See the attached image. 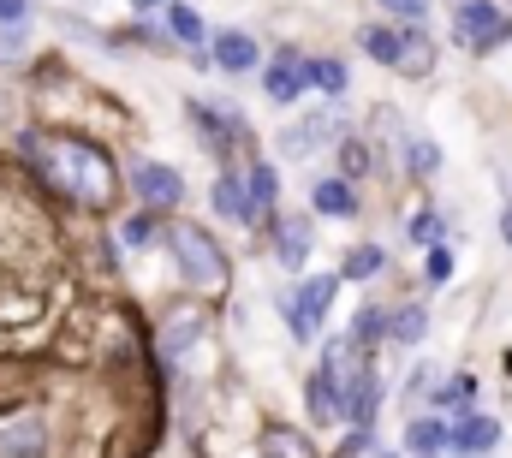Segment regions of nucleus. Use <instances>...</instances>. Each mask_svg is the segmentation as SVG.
I'll return each instance as SVG.
<instances>
[{
  "instance_id": "f257e3e1",
  "label": "nucleus",
  "mask_w": 512,
  "mask_h": 458,
  "mask_svg": "<svg viewBox=\"0 0 512 458\" xmlns=\"http://www.w3.org/2000/svg\"><path fill=\"white\" fill-rule=\"evenodd\" d=\"M24 155L42 173V185L60 191L66 203H78V209H114L120 173H114V161H108L102 143L72 137V131H24Z\"/></svg>"
},
{
  "instance_id": "f03ea898",
  "label": "nucleus",
  "mask_w": 512,
  "mask_h": 458,
  "mask_svg": "<svg viewBox=\"0 0 512 458\" xmlns=\"http://www.w3.org/2000/svg\"><path fill=\"white\" fill-rule=\"evenodd\" d=\"M173 256H179V274H185L191 292H221L227 286V256L203 227H191V221L173 227Z\"/></svg>"
},
{
  "instance_id": "7ed1b4c3",
  "label": "nucleus",
  "mask_w": 512,
  "mask_h": 458,
  "mask_svg": "<svg viewBox=\"0 0 512 458\" xmlns=\"http://www.w3.org/2000/svg\"><path fill=\"white\" fill-rule=\"evenodd\" d=\"M334 292H340V274H310L292 298H280V310H286V322H292L298 340H316L322 316L334 310Z\"/></svg>"
},
{
  "instance_id": "20e7f679",
  "label": "nucleus",
  "mask_w": 512,
  "mask_h": 458,
  "mask_svg": "<svg viewBox=\"0 0 512 458\" xmlns=\"http://www.w3.org/2000/svg\"><path fill=\"white\" fill-rule=\"evenodd\" d=\"M507 36H512V18L495 12V0H465V6L453 12V42H465L471 54H489V48H501Z\"/></svg>"
},
{
  "instance_id": "39448f33",
  "label": "nucleus",
  "mask_w": 512,
  "mask_h": 458,
  "mask_svg": "<svg viewBox=\"0 0 512 458\" xmlns=\"http://www.w3.org/2000/svg\"><path fill=\"white\" fill-rule=\"evenodd\" d=\"M131 185H137V197H143L149 209H173V203H185V173H173L167 161H137Z\"/></svg>"
},
{
  "instance_id": "423d86ee",
  "label": "nucleus",
  "mask_w": 512,
  "mask_h": 458,
  "mask_svg": "<svg viewBox=\"0 0 512 458\" xmlns=\"http://www.w3.org/2000/svg\"><path fill=\"white\" fill-rule=\"evenodd\" d=\"M262 90H268L280 108H292V102L310 90V60H304V54H280V60L262 72Z\"/></svg>"
},
{
  "instance_id": "0eeeda50",
  "label": "nucleus",
  "mask_w": 512,
  "mask_h": 458,
  "mask_svg": "<svg viewBox=\"0 0 512 458\" xmlns=\"http://www.w3.org/2000/svg\"><path fill=\"white\" fill-rule=\"evenodd\" d=\"M328 137H340V119H334V114H310V119H298V125H286V131H280V155L304 161V155H316Z\"/></svg>"
},
{
  "instance_id": "6e6552de",
  "label": "nucleus",
  "mask_w": 512,
  "mask_h": 458,
  "mask_svg": "<svg viewBox=\"0 0 512 458\" xmlns=\"http://www.w3.org/2000/svg\"><path fill=\"white\" fill-rule=\"evenodd\" d=\"M495 441H501V423L495 417H465L459 429H447V453H459V458L495 453Z\"/></svg>"
},
{
  "instance_id": "1a4fd4ad",
  "label": "nucleus",
  "mask_w": 512,
  "mask_h": 458,
  "mask_svg": "<svg viewBox=\"0 0 512 458\" xmlns=\"http://www.w3.org/2000/svg\"><path fill=\"white\" fill-rule=\"evenodd\" d=\"M274 262L280 268H304L310 262V221L304 215H280L274 221Z\"/></svg>"
},
{
  "instance_id": "9d476101",
  "label": "nucleus",
  "mask_w": 512,
  "mask_h": 458,
  "mask_svg": "<svg viewBox=\"0 0 512 458\" xmlns=\"http://www.w3.org/2000/svg\"><path fill=\"white\" fill-rule=\"evenodd\" d=\"M185 108H191L197 131H203V137H209L215 149H233V143L245 137V119H239V114H221L215 102H185Z\"/></svg>"
},
{
  "instance_id": "9b49d317",
  "label": "nucleus",
  "mask_w": 512,
  "mask_h": 458,
  "mask_svg": "<svg viewBox=\"0 0 512 458\" xmlns=\"http://www.w3.org/2000/svg\"><path fill=\"white\" fill-rule=\"evenodd\" d=\"M48 435H42V417H18V423H0V458H42Z\"/></svg>"
},
{
  "instance_id": "f8f14e48",
  "label": "nucleus",
  "mask_w": 512,
  "mask_h": 458,
  "mask_svg": "<svg viewBox=\"0 0 512 458\" xmlns=\"http://www.w3.org/2000/svg\"><path fill=\"white\" fill-rule=\"evenodd\" d=\"M382 411V381H376V369L364 363L358 369V381H352V393H346V417L358 423V429H370V417Z\"/></svg>"
},
{
  "instance_id": "ddd939ff",
  "label": "nucleus",
  "mask_w": 512,
  "mask_h": 458,
  "mask_svg": "<svg viewBox=\"0 0 512 458\" xmlns=\"http://www.w3.org/2000/svg\"><path fill=\"white\" fill-rule=\"evenodd\" d=\"M215 209L251 227V221H256V203H251V179H239V173H221V179H215Z\"/></svg>"
},
{
  "instance_id": "4468645a",
  "label": "nucleus",
  "mask_w": 512,
  "mask_h": 458,
  "mask_svg": "<svg viewBox=\"0 0 512 458\" xmlns=\"http://www.w3.org/2000/svg\"><path fill=\"white\" fill-rule=\"evenodd\" d=\"M215 66H221V72H251L256 66V36L251 30H221V36H215Z\"/></svg>"
},
{
  "instance_id": "2eb2a0df",
  "label": "nucleus",
  "mask_w": 512,
  "mask_h": 458,
  "mask_svg": "<svg viewBox=\"0 0 512 458\" xmlns=\"http://www.w3.org/2000/svg\"><path fill=\"white\" fill-rule=\"evenodd\" d=\"M310 203H316V215H334V221H352L358 215V197H352L346 179H316L310 185Z\"/></svg>"
},
{
  "instance_id": "dca6fc26",
  "label": "nucleus",
  "mask_w": 512,
  "mask_h": 458,
  "mask_svg": "<svg viewBox=\"0 0 512 458\" xmlns=\"http://www.w3.org/2000/svg\"><path fill=\"white\" fill-rule=\"evenodd\" d=\"M203 334H209V322H203V316H173V322H167V334H161V345H167V357H173V363H185V357H197Z\"/></svg>"
},
{
  "instance_id": "f3484780",
  "label": "nucleus",
  "mask_w": 512,
  "mask_h": 458,
  "mask_svg": "<svg viewBox=\"0 0 512 458\" xmlns=\"http://www.w3.org/2000/svg\"><path fill=\"white\" fill-rule=\"evenodd\" d=\"M435 66V42L423 36V30H399V66L393 72H405V78H423Z\"/></svg>"
},
{
  "instance_id": "a211bd4d",
  "label": "nucleus",
  "mask_w": 512,
  "mask_h": 458,
  "mask_svg": "<svg viewBox=\"0 0 512 458\" xmlns=\"http://www.w3.org/2000/svg\"><path fill=\"white\" fill-rule=\"evenodd\" d=\"M441 447H447V429H441L435 417H417V423L405 429V453L411 458H435Z\"/></svg>"
},
{
  "instance_id": "6ab92c4d",
  "label": "nucleus",
  "mask_w": 512,
  "mask_h": 458,
  "mask_svg": "<svg viewBox=\"0 0 512 458\" xmlns=\"http://www.w3.org/2000/svg\"><path fill=\"white\" fill-rule=\"evenodd\" d=\"M387 334H393V345H423V334H429V310H423V304H405V310L387 322Z\"/></svg>"
},
{
  "instance_id": "aec40b11",
  "label": "nucleus",
  "mask_w": 512,
  "mask_h": 458,
  "mask_svg": "<svg viewBox=\"0 0 512 458\" xmlns=\"http://www.w3.org/2000/svg\"><path fill=\"white\" fill-rule=\"evenodd\" d=\"M358 42H364V54H370V60L399 66V30H387V24H364V30H358Z\"/></svg>"
},
{
  "instance_id": "412c9836",
  "label": "nucleus",
  "mask_w": 512,
  "mask_h": 458,
  "mask_svg": "<svg viewBox=\"0 0 512 458\" xmlns=\"http://www.w3.org/2000/svg\"><path fill=\"white\" fill-rule=\"evenodd\" d=\"M262 458H322V453H316L298 429H274V435L262 441Z\"/></svg>"
},
{
  "instance_id": "4be33fe9",
  "label": "nucleus",
  "mask_w": 512,
  "mask_h": 458,
  "mask_svg": "<svg viewBox=\"0 0 512 458\" xmlns=\"http://www.w3.org/2000/svg\"><path fill=\"white\" fill-rule=\"evenodd\" d=\"M310 84H316L322 96H340V90H346V66H340V60H310Z\"/></svg>"
},
{
  "instance_id": "5701e85b",
  "label": "nucleus",
  "mask_w": 512,
  "mask_h": 458,
  "mask_svg": "<svg viewBox=\"0 0 512 458\" xmlns=\"http://www.w3.org/2000/svg\"><path fill=\"white\" fill-rule=\"evenodd\" d=\"M382 250H376V244H358V250H352V256H346V280H370V274H382Z\"/></svg>"
},
{
  "instance_id": "b1692460",
  "label": "nucleus",
  "mask_w": 512,
  "mask_h": 458,
  "mask_svg": "<svg viewBox=\"0 0 512 458\" xmlns=\"http://www.w3.org/2000/svg\"><path fill=\"white\" fill-rule=\"evenodd\" d=\"M167 24H173V36H179V42H203V36H209V30H203V18H197L191 6H167Z\"/></svg>"
},
{
  "instance_id": "393cba45",
  "label": "nucleus",
  "mask_w": 512,
  "mask_h": 458,
  "mask_svg": "<svg viewBox=\"0 0 512 458\" xmlns=\"http://www.w3.org/2000/svg\"><path fill=\"white\" fill-rule=\"evenodd\" d=\"M405 155H411V173H417V179H429V173L441 167V149H435L429 137H411V143H405Z\"/></svg>"
},
{
  "instance_id": "a878e982",
  "label": "nucleus",
  "mask_w": 512,
  "mask_h": 458,
  "mask_svg": "<svg viewBox=\"0 0 512 458\" xmlns=\"http://www.w3.org/2000/svg\"><path fill=\"white\" fill-rule=\"evenodd\" d=\"M251 203H256V221L274 209V167H251Z\"/></svg>"
},
{
  "instance_id": "bb28decb",
  "label": "nucleus",
  "mask_w": 512,
  "mask_h": 458,
  "mask_svg": "<svg viewBox=\"0 0 512 458\" xmlns=\"http://www.w3.org/2000/svg\"><path fill=\"white\" fill-rule=\"evenodd\" d=\"M435 399H441V405H453V411H465V405L477 399V381H471V375H453V381H447Z\"/></svg>"
},
{
  "instance_id": "cd10ccee",
  "label": "nucleus",
  "mask_w": 512,
  "mask_h": 458,
  "mask_svg": "<svg viewBox=\"0 0 512 458\" xmlns=\"http://www.w3.org/2000/svg\"><path fill=\"white\" fill-rule=\"evenodd\" d=\"M387 322H382V310H358V322H352V345H358V351H364V345L376 340V334H382Z\"/></svg>"
},
{
  "instance_id": "c85d7f7f",
  "label": "nucleus",
  "mask_w": 512,
  "mask_h": 458,
  "mask_svg": "<svg viewBox=\"0 0 512 458\" xmlns=\"http://www.w3.org/2000/svg\"><path fill=\"white\" fill-rule=\"evenodd\" d=\"M149 238H155V221L149 215H131L126 227H120V244H131V250H143Z\"/></svg>"
},
{
  "instance_id": "c756f323",
  "label": "nucleus",
  "mask_w": 512,
  "mask_h": 458,
  "mask_svg": "<svg viewBox=\"0 0 512 458\" xmlns=\"http://www.w3.org/2000/svg\"><path fill=\"white\" fill-rule=\"evenodd\" d=\"M340 167H346V179L370 173V149H364V143H340Z\"/></svg>"
},
{
  "instance_id": "7c9ffc66",
  "label": "nucleus",
  "mask_w": 512,
  "mask_h": 458,
  "mask_svg": "<svg viewBox=\"0 0 512 458\" xmlns=\"http://www.w3.org/2000/svg\"><path fill=\"white\" fill-rule=\"evenodd\" d=\"M453 274V250L447 244H429V280H447Z\"/></svg>"
},
{
  "instance_id": "2f4dec72",
  "label": "nucleus",
  "mask_w": 512,
  "mask_h": 458,
  "mask_svg": "<svg viewBox=\"0 0 512 458\" xmlns=\"http://www.w3.org/2000/svg\"><path fill=\"white\" fill-rule=\"evenodd\" d=\"M382 6L393 12V18H405V24H417V18L429 12V0H382Z\"/></svg>"
},
{
  "instance_id": "473e14b6",
  "label": "nucleus",
  "mask_w": 512,
  "mask_h": 458,
  "mask_svg": "<svg viewBox=\"0 0 512 458\" xmlns=\"http://www.w3.org/2000/svg\"><path fill=\"white\" fill-rule=\"evenodd\" d=\"M435 232H441V215H417V221H411V238H417V244H429Z\"/></svg>"
},
{
  "instance_id": "72a5a7b5",
  "label": "nucleus",
  "mask_w": 512,
  "mask_h": 458,
  "mask_svg": "<svg viewBox=\"0 0 512 458\" xmlns=\"http://www.w3.org/2000/svg\"><path fill=\"white\" fill-rule=\"evenodd\" d=\"M30 18V0H0V24H24Z\"/></svg>"
},
{
  "instance_id": "f704fd0d",
  "label": "nucleus",
  "mask_w": 512,
  "mask_h": 458,
  "mask_svg": "<svg viewBox=\"0 0 512 458\" xmlns=\"http://www.w3.org/2000/svg\"><path fill=\"white\" fill-rule=\"evenodd\" d=\"M429 387H435V369H429V363H423V369H411V393H429Z\"/></svg>"
},
{
  "instance_id": "c9c22d12",
  "label": "nucleus",
  "mask_w": 512,
  "mask_h": 458,
  "mask_svg": "<svg viewBox=\"0 0 512 458\" xmlns=\"http://www.w3.org/2000/svg\"><path fill=\"white\" fill-rule=\"evenodd\" d=\"M501 238H507V244H512V203H507V209H501Z\"/></svg>"
},
{
  "instance_id": "e433bc0d",
  "label": "nucleus",
  "mask_w": 512,
  "mask_h": 458,
  "mask_svg": "<svg viewBox=\"0 0 512 458\" xmlns=\"http://www.w3.org/2000/svg\"><path fill=\"white\" fill-rule=\"evenodd\" d=\"M131 6H137V12H149V6H161V0H131Z\"/></svg>"
},
{
  "instance_id": "4c0bfd02",
  "label": "nucleus",
  "mask_w": 512,
  "mask_h": 458,
  "mask_svg": "<svg viewBox=\"0 0 512 458\" xmlns=\"http://www.w3.org/2000/svg\"><path fill=\"white\" fill-rule=\"evenodd\" d=\"M0 119H6V90H0Z\"/></svg>"
},
{
  "instance_id": "58836bf2",
  "label": "nucleus",
  "mask_w": 512,
  "mask_h": 458,
  "mask_svg": "<svg viewBox=\"0 0 512 458\" xmlns=\"http://www.w3.org/2000/svg\"><path fill=\"white\" fill-rule=\"evenodd\" d=\"M387 458H393V453H387Z\"/></svg>"
}]
</instances>
